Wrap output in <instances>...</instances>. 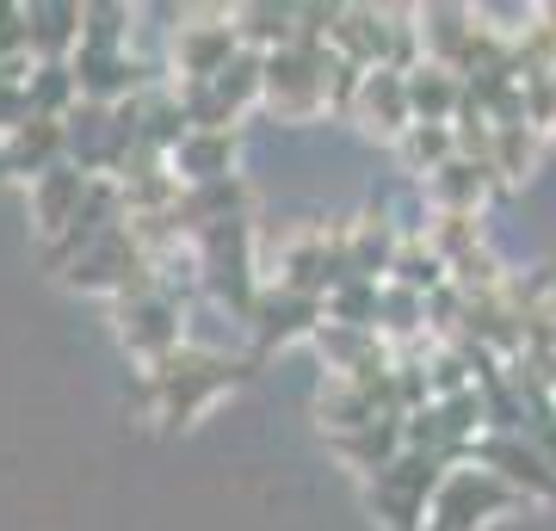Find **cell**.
<instances>
[{"label":"cell","instance_id":"15","mask_svg":"<svg viewBox=\"0 0 556 531\" xmlns=\"http://www.w3.org/2000/svg\"><path fill=\"white\" fill-rule=\"evenodd\" d=\"M309 346L328 358V377H371V371H390V358H396L383 346V334H371V328H340V321H321L316 334H309Z\"/></svg>","mask_w":556,"mask_h":531},{"label":"cell","instance_id":"10","mask_svg":"<svg viewBox=\"0 0 556 531\" xmlns=\"http://www.w3.org/2000/svg\"><path fill=\"white\" fill-rule=\"evenodd\" d=\"M470 464L495 470L501 482L519 494V501H526V494H538V501H556V464L538 452L526 433H482V445L470 452Z\"/></svg>","mask_w":556,"mask_h":531},{"label":"cell","instance_id":"28","mask_svg":"<svg viewBox=\"0 0 556 531\" xmlns=\"http://www.w3.org/2000/svg\"><path fill=\"white\" fill-rule=\"evenodd\" d=\"M130 7H80V43L87 50H130Z\"/></svg>","mask_w":556,"mask_h":531},{"label":"cell","instance_id":"8","mask_svg":"<svg viewBox=\"0 0 556 531\" xmlns=\"http://www.w3.org/2000/svg\"><path fill=\"white\" fill-rule=\"evenodd\" d=\"M167 56H174L179 80H211L223 75L229 62L241 56V31H236V7L229 13H186L167 38Z\"/></svg>","mask_w":556,"mask_h":531},{"label":"cell","instance_id":"32","mask_svg":"<svg viewBox=\"0 0 556 531\" xmlns=\"http://www.w3.org/2000/svg\"><path fill=\"white\" fill-rule=\"evenodd\" d=\"M544 142H556V118H551V130H544Z\"/></svg>","mask_w":556,"mask_h":531},{"label":"cell","instance_id":"16","mask_svg":"<svg viewBox=\"0 0 556 531\" xmlns=\"http://www.w3.org/2000/svg\"><path fill=\"white\" fill-rule=\"evenodd\" d=\"M56 161H68V124L62 118H25L13 137L0 142V174L38 179V174H50Z\"/></svg>","mask_w":556,"mask_h":531},{"label":"cell","instance_id":"30","mask_svg":"<svg viewBox=\"0 0 556 531\" xmlns=\"http://www.w3.org/2000/svg\"><path fill=\"white\" fill-rule=\"evenodd\" d=\"M31 118V99H25V87H13V80H0V142L13 137L20 124Z\"/></svg>","mask_w":556,"mask_h":531},{"label":"cell","instance_id":"11","mask_svg":"<svg viewBox=\"0 0 556 531\" xmlns=\"http://www.w3.org/2000/svg\"><path fill=\"white\" fill-rule=\"evenodd\" d=\"M346 118H353L365 137H378V142H390V149H396V142L408 137V124H415L402 68H365V75H358V93H353V112H346Z\"/></svg>","mask_w":556,"mask_h":531},{"label":"cell","instance_id":"14","mask_svg":"<svg viewBox=\"0 0 556 531\" xmlns=\"http://www.w3.org/2000/svg\"><path fill=\"white\" fill-rule=\"evenodd\" d=\"M87 186H93V179L80 174L75 161H56L50 174L31 179V223H38L43 241H62V236H68V223H75Z\"/></svg>","mask_w":556,"mask_h":531},{"label":"cell","instance_id":"18","mask_svg":"<svg viewBox=\"0 0 556 531\" xmlns=\"http://www.w3.org/2000/svg\"><path fill=\"white\" fill-rule=\"evenodd\" d=\"M25 50L31 62H68L80 50V7L75 0H38L25 7Z\"/></svg>","mask_w":556,"mask_h":531},{"label":"cell","instance_id":"19","mask_svg":"<svg viewBox=\"0 0 556 531\" xmlns=\"http://www.w3.org/2000/svg\"><path fill=\"white\" fill-rule=\"evenodd\" d=\"M538 161H544V130H532V124H489V174H495V186L532 179Z\"/></svg>","mask_w":556,"mask_h":531},{"label":"cell","instance_id":"31","mask_svg":"<svg viewBox=\"0 0 556 531\" xmlns=\"http://www.w3.org/2000/svg\"><path fill=\"white\" fill-rule=\"evenodd\" d=\"M544 25H551V31H556V7H544Z\"/></svg>","mask_w":556,"mask_h":531},{"label":"cell","instance_id":"13","mask_svg":"<svg viewBox=\"0 0 556 531\" xmlns=\"http://www.w3.org/2000/svg\"><path fill=\"white\" fill-rule=\"evenodd\" d=\"M241 161V130H186L179 149L167 155L179 186H217V179H236Z\"/></svg>","mask_w":556,"mask_h":531},{"label":"cell","instance_id":"29","mask_svg":"<svg viewBox=\"0 0 556 531\" xmlns=\"http://www.w3.org/2000/svg\"><path fill=\"white\" fill-rule=\"evenodd\" d=\"M13 56H31L25 50V7L0 0V62H13Z\"/></svg>","mask_w":556,"mask_h":531},{"label":"cell","instance_id":"21","mask_svg":"<svg viewBox=\"0 0 556 531\" xmlns=\"http://www.w3.org/2000/svg\"><path fill=\"white\" fill-rule=\"evenodd\" d=\"M402 452H408V439H402V420H371V427H358V433L334 439V457L346 464V470H358L365 482H371L378 470H390Z\"/></svg>","mask_w":556,"mask_h":531},{"label":"cell","instance_id":"9","mask_svg":"<svg viewBox=\"0 0 556 531\" xmlns=\"http://www.w3.org/2000/svg\"><path fill=\"white\" fill-rule=\"evenodd\" d=\"M321 321H328L321 296H303V291H291V285H266V291L254 296V309H248V334H254L260 353H273V346L309 340Z\"/></svg>","mask_w":556,"mask_h":531},{"label":"cell","instance_id":"3","mask_svg":"<svg viewBox=\"0 0 556 531\" xmlns=\"http://www.w3.org/2000/svg\"><path fill=\"white\" fill-rule=\"evenodd\" d=\"M266 62V75H260V105L273 112V118L285 124H309L328 112V75H334V50L328 43H285V50H273Z\"/></svg>","mask_w":556,"mask_h":531},{"label":"cell","instance_id":"17","mask_svg":"<svg viewBox=\"0 0 556 531\" xmlns=\"http://www.w3.org/2000/svg\"><path fill=\"white\" fill-rule=\"evenodd\" d=\"M396 248H402V223L383 204H371L358 223H346V260H353V278H365V285H383L390 278Z\"/></svg>","mask_w":556,"mask_h":531},{"label":"cell","instance_id":"12","mask_svg":"<svg viewBox=\"0 0 556 531\" xmlns=\"http://www.w3.org/2000/svg\"><path fill=\"white\" fill-rule=\"evenodd\" d=\"M420 198H427L433 217H482V204L495 198V174L482 161L452 155L433 179H420Z\"/></svg>","mask_w":556,"mask_h":531},{"label":"cell","instance_id":"26","mask_svg":"<svg viewBox=\"0 0 556 531\" xmlns=\"http://www.w3.org/2000/svg\"><path fill=\"white\" fill-rule=\"evenodd\" d=\"M25 99H31V118H68V112L80 105L75 68H68V62H31Z\"/></svg>","mask_w":556,"mask_h":531},{"label":"cell","instance_id":"7","mask_svg":"<svg viewBox=\"0 0 556 531\" xmlns=\"http://www.w3.org/2000/svg\"><path fill=\"white\" fill-rule=\"evenodd\" d=\"M62 278L75 291H112V296H130L142 285H155V260L142 254V241L130 236V223H118L112 236H100L87 254H75L62 266Z\"/></svg>","mask_w":556,"mask_h":531},{"label":"cell","instance_id":"25","mask_svg":"<svg viewBox=\"0 0 556 531\" xmlns=\"http://www.w3.org/2000/svg\"><path fill=\"white\" fill-rule=\"evenodd\" d=\"M260 75H266V62H260L254 50H241L223 75L204 80V87H211V99H217V112L229 124H241V112H254V105H260Z\"/></svg>","mask_w":556,"mask_h":531},{"label":"cell","instance_id":"2","mask_svg":"<svg viewBox=\"0 0 556 531\" xmlns=\"http://www.w3.org/2000/svg\"><path fill=\"white\" fill-rule=\"evenodd\" d=\"M192 273H199V285L217 296L236 321H248L254 296L266 291V278H260V248H254V223L236 217V223H217V229H199V236H192Z\"/></svg>","mask_w":556,"mask_h":531},{"label":"cell","instance_id":"5","mask_svg":"<svg viewBox=\"0 0 556 531\" xmlns=\"http://www.w3.org/2000/svg\"><path fill=\"white\" fill-rule=\"evenodd\" d=\"M445 470H452V464L433 457V452H402L390 470H378L371 482H365V507L378 513L390 531H420V519H427V507H433Z\"/></svg>","mask_w":556,"mask_h":531},{"label":"cell","instance_id":"24","mask_svg":"<svg viewBox=\"0 0 556 531\" xmlns=\"http://www.w3.org/2000/svg\"><path fill=\"white\" fill-rule=\"evenodd\" d=\"M457 155V130L452 124H408V137L396 142V161L408 179H433L445 161Z\"/></svg>","mask_w":556,"mask_h":531},{"label":"cell","instance_id":"22","mask_svg":"<svg viewBox=\"0 0 556 531\" xmlns=\"http://www.w3.org/2000/svg\"><path fill=\"white\" fill-rule=\"evenodd\" d=\"M236 31H241V50L254 56H273L285 43H298V7H236Z\"/></svg>","mask_w":556,"mask_h":531},{"label":"cell","instance_id":"23","mask_svg":"<svg viewBox=\"0 0 556 531\" xmlns=\"http://www.w3.org/2000/svg\"><path fill=\"white\" fill-rule=\"evenodd\" d=\"M383 285H402V291H415V296H433L439 285H452L445 278V260L433 254V241L420 236H402V248H396V260H390V278Z\"/></svg>","mask_w":556,"mask_h":531},{"label":"cell","instance_id":"20","mask_svg":"<svg viewBox=\"0 0 556 531\" xmlns=\"http://www.w3.org/2000/svg\"><path fill=\"white\" fill-rule=\"evenodd\" d=\"M402 80H408V112H415V124H457V112H464V80L452 68L420 62Z\"/></svg>","mask_w":556,"mask_h":531},{"label":"cell","instance_id":"4","mask_svg":"<svg viewBox=\"0 0 556 531\" xmlns=\"http://www.w3.org/2000/svg\"><path fill=\"white\" fill-rule=\"evenodd\" d=\"M118 340L142 371H155L161 358H174L186 346V309H179L174 285H142V291L118 296Z\"/></svg>","mask_w":556,"mask_h":531},{"label":"cell","instance_id":"1","mask_svg":"<svg viewBox=\"0 0 556 531\" xmlns=\"http://www.w3.org/2000/svg\"><path fill=\"white\" fill-rule=\"evenodd\" d=\"M248 377L236 353H217V346H199V340H186L174 358H161L155 371H142V402L155 420L167 427H186V420H199L217 395H229Z\"/></svg>","mask_w":556,"mask_h":531},{"label":"cell","instance_id":"6","mask_svg":"<svg viewBox=\"0 0 556 531\" xmlns=\"http://www.w3.org/2000/svg\"><path fill=\"white\" fill-rule=\"evenodd\" d=\"M507 507H519V494L482 464H452L439 482L433 507H427V531H482L489 519H501Z\"/></svg>","mask_w":556,"mask_h":531},{"label":"cell","instance_id":"27","mask_svg":"<svg viewBox=\"0 0 556 531\" xmlns=\"http://www.w3.org/2000/svg\"><path fill=\"white\" fill-rule=\"evenodd\" d=\"M378 296H383V285L346 278V285H334V291L321 296V309H328V321H340V328H371V334H378Z\"/></svg>","mask_w":556,"mask_h":531}]
</instances>
